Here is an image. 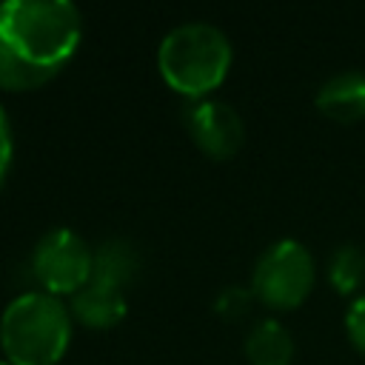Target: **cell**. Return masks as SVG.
I'll use <instances>...</instances> for the list:
<instances>
[{
    "label": "cell",
    "mask_w": 365,
    "mask_h": 365,
    "mask_svg": "<svg viewBox=\"0 0 365 365\" xmlns=\"http://www.w3.org/2000/svg\"><path fill=\"white\" fill-rule=\"evenodd\" d=\"M71 314L60 297L26 291L0 314V348L11 365H57L71 342Z\"/></svg>",
    "instance_id": "3957f363"
},
{
    "label": "cell",
    "mask_w": 365,
    "mask_h": 365,
    "mask_svg": "<svg viewBox=\"0 0 365 365\" xmlns=\"http://www.w3.org/2000/svg\"><path fill=\"white\" fill-rule=\"evenodd\" d=\"M94 248L71 228L46 231L31 251V271L40 291L51 297H71L91 279Z\"/></svg>",
    "instance_id": "5b68a950"
},
{
    "label": "cell",
    "mask_w": 365,
    "mask_h": 365,
    "mask_svg": "<svg viewBox=\"0 0 365 365\" xmlns=\"http://www.w3.org/2000/svg\"><path fill=\"white\" fill-rule=\"evenodd\" d=\"M314 279L317 265L311 251L299 240H277L254 262L251 291L262 305L274 311H291L308 299Z\"/></svg>",
    "instance_id": "277c9868"
},
{
    "label": "cell",
    "mask_w": 365,
    "mask_h": 365,
    "mask_svg": "<svg viewBox=\"0 0 365 365\" xmlns=\"http://www.w3.org/2000/svg\"><path fill=\"white\" fill-rule=\"evenodd\" d=\"M11 157H14V137H11V123H9V114L0 103V185L11 168Z\"/></svg>",
    "instance_id": "5bb4252c"
},
{
    "label": "cell",
    "mask_w": 365,
    "mask_h": 365,
    "mask_svg": "<svg viewBox=\"0 0 365 365\" xmlns=\"http://www.w3.org/2000/svg\"><path fill=\"white\" fill-rule=\"evenodd\" d=\"M317 108L336 123L365 120V71H339L317 91Z\"/></svg>",
    "instance_id": "ba28073f"
},
{
    "label": "cell",
    "mask_w": 365,
    "mask_h": 365,
    "mask_svg": "<svg viewBox=\"0 0 365 365\" xmlns=\"http://www.w3.org/2000/svg\"><path fill=\"white\" fill-rule=\"evenodd\" d=\"M254 291L251 288H242V285H228L217 294L214 299V311L225 319V322H234V319H242L248 311H251V302H254Z\"/></svg>",
    "instance_id": "7c38bea8"
},
{
    "label": "cell",
    "mask_w": 365,
    "mask_h": 365,
    "mask_svg": "<svg viewBox=\"0 0 365 365\" xmlns=\"http://www.w3.org/2000/svg\"><path fill=\"white\" fill-rule=\"evenodd\" d=\"M185 128L194 145L211 160H231L245 143V125L234 106L205 97L185 106Z\"/></svg>",
    "instance_id": "8992f818"
},
{
    "label": "cell",
    "mask_w": 365,
    "mask_h": 365,
    "mask_svg": "<svg viewBox=\"0 0 365 365\" xmlns=\"http://www.w3.org/2000/svg\"><path fill=\"white\" fill-rule=\"evenodd\" d=\"M328 279L339 294H354L365 282V251L354 242L339 245L328 259Z\"/></svg>",
    "instance_id": "8fae6325"
},
{
    "label": "cell",
    "mask_w": 365,
    "mask_h": 365,
    "mask_svg": "<svg viewBox=\"0 0 365 365\" xmlns=\"http://www.w3.org/2000/svg\"><path fill=\"white\" fill-rule=\"evenodd\" d=\"M83 17L68 0L0 3V88L31 91L46 86L74 57Z\"/></svg>",
    "instance_id": "6da1fadb"
},
{
    "label": "cell",
    "mask_w": 365,
    "mask_h": 365,
    "mask_svg": "<svg viewBox=\"0 0 365 365\" xmlns=\"http://www.w3.org/2000/svg\"><path fill=\"white\" fill-rule=\"evenodd\" d=\"M0 365H11V362H6V359H0Z\"/></svg>",
    "instance_id": "9a60e30c"
},
{
    "label": "cell",
    "mask_w": 365,
    "mask_h": 365,
    "mask_svg": "<svg viewBox=\"0 0 365 365\" xmlns=\"http://www.w3.org/2000/svg\"><path fill=\"white\" fill-rule=\"evenodd\" d=\"M345 334H348V342L365 354V294H359L348 311H345Z\"/></svg>",
    "instance_id": "4fadbf2b"
},
{
    "label": "cell",
    "mask_w": 365,
    "mask_h": 365,
    "mask_svg": "<svg viewBox=\"0 0 365 365\" xmlns=\"http://www.w3.org/2000/svg\"><path fill=\"white\" fill-rule=\"evenodd\" d=\"M234 60L231 40L222 29L205 20L174 26L157 48V68L163 83L185 100H205L222 86Z\"/></svg>",
    "instance_id": "7a4b0ae2"
},
{
    "label": "cell",
    "mask_w": 365,
    "mask_h": 365,
    "mask_svg": "<svg viewBox=\"0 0 365 365\" xmlns=\"http://www.w3.org/2000/svg\"><path fill=\"white\" fill-rule=\"evenodd\" d=\"M125 311H128V305H125L123 291L106 288L100 282H88L77 294L68 297L71 319L91 331H108V328L120 325L125 319Z\"/></svg>",
    "instance_id": "52a82bcc"
},
{
    "label": "cell",
    "mask_w": 365,
    "mask_h": 365,
    "mask_svg": "<svg viewBox=\"0 0 365 365\" xmlns=\"http://www.w3.org/2000/svg\"><path fill=\"white\" fill-rule=\"evenodd\" d=\"M245 356L251 365H291L294 339L277 319H259L245 334Z\"/></svg>",
    "instance_id": "30bf717a"
},
{
    "label": "cell",
    "mask_w": 365,
    "mask_h": 365,
    "mask_svg": "<svg viewBox=\"0 0 365 365\" xmlns=\"http://www.w3.org/2000/svg\"><path fill=\"white\" fill-rule=\"evenodd\" d=\"M140 274V251L131 240L108 237L94 248L91 259V279L114 291H125Z\"/></svg>",
    "instance_id": "9c48e42d"
}]
</instances>
